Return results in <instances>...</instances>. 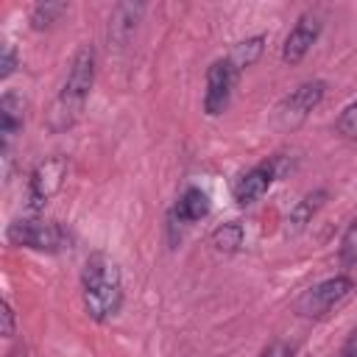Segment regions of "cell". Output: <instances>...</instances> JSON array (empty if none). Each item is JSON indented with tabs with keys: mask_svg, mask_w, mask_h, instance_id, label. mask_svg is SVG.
Instances as JSON below:
<instances>
[{
	"mask_svg": "<svg viewBox=\"0 0 357 357\" xmlns=\"http://www.w3.org/2000/svg\"><path fill=\"white\" fill-rule=\"evenodd\" d=\"M81 301L92 321L106 324L123 307V273L114 257L92 251L81 268Z\"/></svg>",
	"mask_w": 357,
	"mask_h": 357,
	"instance_id": "cell-1",
	"label": "cell"
},
{
	"mask_svg": "<svg viewBox=\"0 0 357 357\" xmlns=\"http://www.w3.org/2000/svg\"><path fill=\"white\" fill-rule=\"evenodd\" d=\"M95 50L89 45H81L73 59H70V67H67V75H64V84H61V92L53 103V126L56 128H67L73 126V120L81 114L89 92H92V84H95Z\"/></svg>",
	"mask_w": 357,
	"mask_h": 357,
	"instance_id": "cell-2",
	"label": "cell"
},
{
	"mask_svg": "<svg viewBox=\"0 0 357 357\" xmlns=\"http://www.w3.org/2000/svg\"><path fill=\"white\" fill-rule=\"evenodd\" d=\"M6 237L17 248H31V251H42V254L64 251L70 243V234L64 231L61 223L45 220L42 215H25V212H22V218H17L8 226Z\"/></svg>",
	"mask_w": 357,
	"mask_h": 357,
	"instance_id": "cell-3",
	"label": "cell"
},
{
	"mask_svg": "<svg viewBox=\"0 0 357 357\" xmlns=\"http://www.w3.org/2000/svg\"><path fill=\"white\" fill-rule=\"evenodd\" d=\"M354 293V279L346 273L329 276L318 284H312L310 290H304L296 301V312L304 318H324L332 310H337L343 301H349Z\"/></svg>",
	"mask_w": 357,
	"mask_h": 357,
	"instance_id": "cell-4",
	"label": "cell"
},
{
	"mask_svg": "<svg viewBox=\"0 0 357 357\" xmlns=\"http://www.w3.org/2000/svg\"><path fill=\"white\" fill-rule=\"evenodd\" d=\"M67 178V159L64 156H47L42 159L31 176H28V187H25V215H42L47 201L61 190Z\"/></svg>",
	"mask_w": 357,
	"mask_h": 357,
	"instance_id": "cell-5",
	"label": "cell"
},
{
	"mask_svg": "<svg viewBox=\"0 0 357 357\" xmlns=\"http://www.w3.org/2000/svg\"><path fill=\"white\" fill-rule=\"evenodd\" d=\"M234 81H237V73L229 64V59H218V61L209 64V70H206V92H204V112L209 117H218V114L226 112L231 89H234Z\"/></svg>",
	"mask_w": 357,
	"mask_h": 357,
	"instance_id": "cell-6",
	"label": "cell"
},
{
	"mask_svg": "<svg viewBox=\"0 0 357 357\" xmlns=\"http://www.w3.org/2000/svg\"><path fill=\"white\" fill-rule=\"evenodd\" d=\"M324 92H326V84L324 81H304L298 84L279 106V120L284 126H298L310 117V112L318 109V103L324 100Z\"/></svg>",
	"mask_w": 357,
	"mask_h": 357,
	"instance_id": "cell-7",
	"label": "cell"
},
{
	"mask_svg": "<svg viewBox=\"0 0 357 357\" xmlns=\"http://www.w3.org/2000/svg\"><path fill=\"white\" fill-rule=\"evenodd\" d=\"M318 33H321V20H318L315 14H301L298 22H296V25L290 28V33L284 36L282 59H284L287 64H298V61L310 53V47L315 45Z\"/></svg>",
	"mask_w": 357,
	"mask_h": 357,
	"instance_id": "cell-8",
	"label": "cell"
},
{
	"mask_svg": "<svg viewBox=\"0 0 357 357\" xmlns=\"http://www.w3.org/2000/svg\"><path fill=\"white\" fill-rule=\"evenodd\" d=\"M273 178H276L273 162H262V165L251 167L248 173H243V176L237 178V184H234V201H237L240 206L257 204V201L271 190Z\"/></svg>",
	"mask_w": 357,
	"mask_h": 357,
	"instance_id": "cell-9",
	"label": "cell"
},
{
	"mask_svg": "<svg viewBox=\"0 0 357 357\" xmlns=\"http://www.w3.org/2000/svg\"><path fill=\"white\" fill-rule=\"evenodd\" d=\"M25 126V100L17 92H6L0 98V142H3V156L8 159L14 139L22 134Z\"/></svg>",
	"mask_w": 357,
	"mask_h": 357,
	"instance_id": "cell-10",
	"label": "cell"
},
{
	"mask_svg": "<svg viewBox=\"0 0 357 357\" xmlns=\"http://www.w3.org/2000/svg\"><path fill=\"white\" fill-rule=\"evenodd\" d=\"M142 11H145L142 3H120V6H114L112 17H109V42L126 45L128 36H131L134 28H137Z\"/></svg>",
	"mask_w": 357,
	"mask_h": 357,
	"instance_id": "cell-11",
	"label": "cell"
},
{
	"mask_svg": "<svg viewBox=\"0 0 357 357\" xmlns=\"http://www.w3.org/2000/svg\"><path fill=\"white\" fill-rule=\"evenodd\" d=\"M209 212H212V204H209V195H206L201 187H187V190L181 192V198L176 201V209H173V215H176L181 223H198V220H204Z\"/></svg>",
	"mask_w": 357,
	"mask_h": 357,
	"instance_id": "cell-12",
	"label": "cell"
},
{
	"mask_svg": "<svg viewBox=\"0 0 357 357\" xmlns=\"http://www.w3.org/2000/svg\"><path fill=\"white\" fill-rule=\"evenodd\" d=\"M324 201H326V190L307 192V195H304V198L290 209V215H287V231H290V234L304 231V229H307V223H312L315 212L324 206Z\"/></svg>",
	"mask_w": 357,
	"mask_h": 357,
	"instance_id": "cell-13",
	"label": "cell"
},
{
	"mask_svg": "<svg viewBox=\"0 0 357 357\" xmlns=\"http://www.w3.org/2000/svg\"><path fill=\"white\" fill-rule=\"evenodd\" d=\"M262 50H265V36L259 33V36H248V39L237 42V45H234V50H231L226 59H229V64L234 67V73L240 75L245 67H251V64L262 56Z\"/></svg>",
	"mask_w": 357,
	"mask_h": 357,
	"instance_id": "cell-14",
	"label": "cell"
},
{
	"mask_svg": "<svg viewBox=\"0 0 357 357\" xmlns=\"http://www.w3.org/2000/svg\"><path fill=\"white\" fill-rule=\"evenodd\" d=\"M243 237H245L243 226H240L237 220H229V223H220V226L212 231L209 240H212L215 251H220V254H234V251H240Z\"/></svg>",
	"mask_w": 357,
	"mask_h": 357,
	"instance_id": "cell-15",
	"label": "cell"
},
{
	"mask_svg": "<svg viewBox=\"0 0 357 357\" xmlns=\"http://www.w3.org/2000/svg\"><path fill=\"white\" fill-rule=\"evenodd\" d=\"M64 14H67V3H36L31 8V25L36 31H45L53 22H59Z\"/></svg>",
	"mask_w": 357,
	"mask_h": 357,
	"instance_id": "cell-16",
	"label": "cell"
},
{
	"mask_svg": "<svg viewBox=\"0 0 357 357\" xmlns=\"http://www.w3.org/2000/svg\"><path fill=\"white\" fill-rule=\"evenodd\" d=\"M337 259L343 268H354L357 265V220L346 226L340 245H337Z\"/></svg>",
	"mask_w": 357,
	"mask_h": 357,
	"instance_id": "cell-17",
	"label": "cell"
},
{
	"mask_svg": "<svg viewBox=\"0 0 357 357\" xmlns=\"http://www.w3.org/2000/svg\"><path fill=\"white\" fill-rule=\"evenodd\" d=\"M335 128H337L340 137H346V139H357V100L349 103V106L340 112Z\"/></svg>",
	"mask_w": 357,
	"mask_h": 357,
	"instance_id": "cell-18",
	"label": "cell"
},
{
	"mask_svg": "<svg viewBox=\"0 0 357 357\" xmlns=\"http://www.w3.org/2000/svg\"><path fill=\"white\" fill-rule=\"evenodd\" d=\"M293 354H296V346L287 343V340H271V343L259 351V357H293Z\"/></svg>",
	"mask_w": 357,
	"mask_h": 357,
	"instance_id": "cell-19",
	"label": "cell"
},
{
	"mask_svg": "<svg viewBox=\"0 0 357 357\" xmlns=\"http://www.w3.org/2000/svg\"><path fill=\"white\" fill-rule=\"evenodd\" d=\"M17 70V50H14V45H3V59H0V78L6 81L11 73Z\"/></svg>",
	"mask_w": 357,
	"mask_h": 357,
	"instance_id": "cell-20",
	"label": "cell"
},
{
	"mask_svg": "<svg viewBox=\"0 0 357 357\" xmlns=\"http://www.w3.org/2000/svg\"><path fill=\"white\" fill-rule=\"evenodd\" d=\"M3 337H11L14 335V324H17V318H14V307H11V301H3Z\"/></svg>",
	"mask_w": 357,
	"mask_h": 357,
	"instance_id": "cell-21",
	"label": "cell"
},
{
	"mask_svg": "<svg viewBox=\"0 0 357 357\" xmlns=\"http://www.w3.org/2000/svg\"><path fill=\"white\" fill-rule=\"evenodd\" d=\"M337 357H357V329H351V332L346 335V340H343Z\"/></svg>",
	"mask_w": 357,
	"mask_h": 357,
	"instance_id": "cell-22",
	"label": "cell"
},
{
	"mask_svg": "<svg viewBox=\"0 0 357 357\" xmlns=\"http://www.w3.org/2000/svg\"><path fill=\"white\" fill-rule=\"evenodd\" d=\"M8 357H25V351H11Z\"/></svg>",
	"mask_w": 357,
	"mask_h": 357,
	"instance_id": "cell-23",
	"label": "cell"
}]
</instances>
